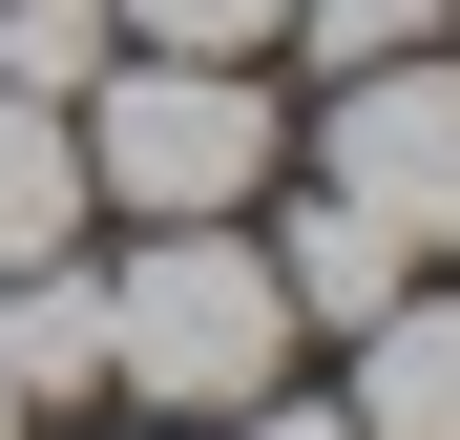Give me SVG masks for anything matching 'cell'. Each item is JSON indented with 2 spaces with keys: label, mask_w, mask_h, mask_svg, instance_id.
I'll list each match as a JSON object with an SVG mask.
<instances>
[{
  "label": "cell",
  "mask_w": 460,
  "mask_h": 440,
  "mask_svg": "<svg viewBox=\"0 0 460 440\" xmlns=\"http://www.w3.org/2000/svg\"><path fill=\"white\" fill-rule=\"evenodd\" d=\"M272 356H293V293H272V252L230 231H146L126 273H105V378L126 399H168V419H230V399H272Z\"/></svg>",
  "instance_id": "obj_1"
},
{
  "label": "cell",
  "mask_w": 460,
  "mask_h": 440,
  "mask_svg": "<svg viewBox=\"0 0 460 440\" xmlns=\"http://www.w3.org/2000/svg\"><path fill=\"white\" fill-rule=\"evenodd\" d=\"M63 126H84V189L146 210V231H209V210L272 189V105H252V63H146V42H126Z\"/></svg>",
  "instance_id": "obj_2"
},
{
  "label": "cell",
  "mask_w": 460,
  "mask_h": 440,
  "mask_svg": "<svg viewBox=\"0 0 460 440\" xmlns=\"http://www.w3.org/2000/svg\"><path fill=\"white\" fill-rule=\"evenodd\" d=\"M314 189H356L398 252H460V63H356L335 85V147H314Z\"/></svg>",
  "instance_id": "obj_3"
},
{
  "label": "cell",
  "mask_w": 460,
  "mask_h": 440,
  "mask_svg": "<svg viewBox=\"0 0 460 440\" xmlns=\"http://www.w3.org/2000/svg\"><path fill=\"white\" fill-rule=\"evenodd\" d=\"M272 293H293V315H335V336H356V315H398V293H419V252L376 231L356 189H293V231H272Z\"/></svg>",
  "instance_id": "obj_4"
},
{
  "label": "cell",
  "mask_w": 460,
  "mask_h": 440,
  "mask_svg": "<svg viewBox=\"0 0 460 440\" xmlns=\"http://www.w3.org/2000/svg\"><path fill=\"white\" fill-rule=\"evenodd\" d=\"M376 356H356V440H460V293H398V315H356Z\"/></svg>",
  "instance_id": "obj_5"
},
{
  "label": "cell",
  "mask_w": 460,
  "mask_h": 440,
  "mask_svg": "<svg viewBox=\"0 0 460 440\" xmlns=\"http://www.w3.org/2000/svg\"><path fill=\"white\" fill-rule=\"evenodd\" d=\"M0 399H22V419L42 399H105V273H63V252L0 273Z\"/></svg>",
  "instance_id": "obj_6"
},
{
  "label": "cell",
  "mask_w": 460,
  "mask_h": 440,
  "mask_svg": "<svg viewBox=\"0 0 460 440\" xmlns=\"http://www.w3.org/2000/svg\"><path fill=\"white\" fill-rule=\"evenodd\" d=\"M63 231H84V126H63V105H22V85H0V273H42Z\"/></svg>",
  "instance_id": "obj_7"
},
{
  "label": "cell",
  "mask_w": 460,
  "mask_h": 440,
  "mask_svg": "<svg viewBox=\"0 0 460 440\" xmlns=\"http://www.w3.org/2000/svg\"><path fill=\"white\" fill-rule=\"evenodd\" d=\"M105 63H126V22H105V0H0V85H22V105H84Z\"/></svg>",
  "instance_id": "obj_8"
},
{
  "label": "cell",
  "mask_w": 460,
  "mask_h": 440,
  "mask_svg": "<svg viewBox=\"0 0 460 440\" xmlns=\"http://www.w3.org/2000/svg\"><path fill=\"white\" fill-rule=\"evenodd\" d=\"M272 42H314V85H356V63H419L439 0H272Z\"/></svg>",
  "instance_id": "obj_9"
},
{
  "label": "cell",
  "mask_w": 460,
  "mask_h": 440,
  "mask_svg": "<svg viewBox=\"0 0 460 440\" xmlns=\"http://www.w3.org/2000/svg\"><path fill=\"white\" fill-rule=\"evenodd\" d=\"M105 22H126L146 63H252V42H272V0H105Z\"/></svg>",
  "instance_id": "obj_10"
},
{
  "label": "cell",
  "mask_w": 460,
  "mask_h": 440,
  "mask_svg": "<svg viewBox=\"0 0 460 440\" xmlns=\"http://www.w3.org/2000/svg\"><path fill=\"white\" fill-rule=\"evenodd\" d=\"M230 440H356V419H314V399H230Z\"/></svg>",
  "instance_id": "obj_11"
},
{
  "label": "cell",
  "mask_w": 460,
  "mask_h": 440,
  "mask_svg": "<svg viewBox=\"0 0 460 440\" xmlns=\"http://www.w3.org/2000/svg\"><path fill=\"white\" fill-rule=\"evenodd\" d=\"M0 440H22V399H0Z\"/></svg>",
  "instance_id": "obj_12"
}]
</instances>
